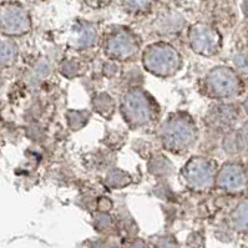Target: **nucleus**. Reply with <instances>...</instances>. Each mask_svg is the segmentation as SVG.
<instances>
[{
	"mask_svg": "<svg viewBox=\"0 0 248 248\" xmlns=\"http://www.w3.org/2000/svg\"><path fill=\"white\" fill-rule=\"evenodd\" d=\"M30 29L27 12L19 5H4L1 9V30L5 35H23Z\"/></svg>",
	"mask_w": 248,
	"mask_h": 248,
	"instance_id": "6e6552de",
	"label": "nucleus"
},
{
	"mask_svg": "<svg viewBox=\"0 0 248 248\" xmlns=\"http://www.w3.org/2000/svg\"><path fill=\"white\" fill-rule=\"evenodd\" d=\"M96 31L90 25H82L79 29V36L76 38V47H89L95 44Z\"/></svg>",
	"mask_w": 248,
	"mask_h": 248,
	"instance_id": "9b49d317",
	"label": "nucleus"
},
{
	"mask_svg": "<svg viewBox=\"0 0 248 248\" xmlns=\"http://www.w3.org/2000/svg\"><path fill=\"white\" fill-rule=\"evenodd\" d=\"M139 47V40L132 32L120 30L108 36L105 44V53L115 62H126L138 54Z\"/></svg>",
	"mask_w": 248,
	"mask_h": 248,
	"instance_id": "423d86ee",
	"label": "nucleus"
},
{
	"mask_svg": "<svg viewBox=\"0 0 248 248\" xmlns=\"http://www.w3.org/2000/svg\"><path fill=\"white\" fill-rule=\"evenodd\" d=\"M238 82L236 74L225 66H217L212 69L204 80L207 93L217 100L234 96L238 91Z\"/></svg>",
	"mask_w": 248,
	"mask_h": 248,
	"instance_id": "39448f33",
	"label": "nucleus"
},
{
	"mask_svg": "<svg viewBox=\"0 0 248 248\" xmlns=\"http://www.w3.org/2000/svg\"><path fill=\"white\" fill-rule=\"evenodd\" d=\"M142 64L149 73L160 78H169L181 69L182 60L175 47L165 43H156L143 51Z\"/></svg>",
	"mask_w": 248,
	"mask_h": 248,
	"instance_id": "7ed1b4c3",
	"label": "nucleus"
},
{
	"mask_svg": "<svg viewBox=\"0 0 248 248\" xmlns=\"http://www.w3.org/2000/svg\"><path fill=\"white\" fill-rule=\"evenodd\" d=\"M85 1L88 5L93 6V8H101V6L106 5L110 0H85Z\"/></svg>",
	"mask_w": 248,
	"mask_h": 248,
	"instance_id": "dca6fc26",
	"label": "nucleus"
},
{
	"mask_svg": "<svg viewBox=\"0 0 248 248\" xmlns=\"http://www.w3.org/2000/svg\"><path fill=\"white\" fill-rule=\"evenodd\" d=\"M93 108L101 115L111 114L114 111V101L108 93H100L93 99Z\"/></svg>",
	"mask_w": 248,
	"mask_h": 248,
	"instance_id": "f8f14e48",
	"label": "nucleus"
},
{
	"mask_svg": "<svg viewBox=\"0 0 248 248\" xmlns=\"http://www.w3.org/2000/svg\"><path fill=\"white\" fill-rule=\"evenodd\" d=\"M89 119L86 111H69L67 114V121L73 126V124H79V127L84 126Z\"/></svg>",
	"mask_w": 248,
	"mask_h": 248,
	"instance_id": "4468645a",
	"label": "nucleus"
},
{
	"mask_svg": "<svg viewBox=\"0 0 248 248\" xmlns=\"http://www.w3.org/2000/svg\"><path fill=\"white\" fill-rule=\"evenodd\" d=\"M151 1L152 0H125V4L127 9L139 13L146 10L151 5Z\"/></svg>",
	"mask_w": 248,
	"mask_h": 248,
	"instance_id": "2eb2a0df",
	"label": "nucleus"
},
{
	"mask_svg": "<svg viewBox=\"0 0 248 248\" xmlns=\"http://www.w3.org/2000/svg\"><path fill=\"white\" fill-rule=\"evenodd\" d=\"M1 67H9L15 64L18 59V47L12 40L1 41Z\"/></svg>",
	"mask_w": 248,
	"mask_h": 248,
	"instance_id": "9d476101",
	"label": "nucleus"
},
{
	"mask_svg": "<svg viewBox=\"0 0 248 248\" xmlns=\"http://www.w3.org/2000/svg\"><path fill=\"white\" fill-rule=\"evenodd\" d=\"M108 184H110L111 186L124 187L127 184H130V176L126 175L124 171L114 170V171H111L110 177H108Z\"/></svg>",
	"mask_w": 248,
	"mask_h": 248,
	"instance_id": "ddd939ff",
	"label": "nucleus"
},
{
	"mask_svg": "<svg viewBox=\"0 0 248 248\" xmlns=\"http://www.w3.org/2000/svg\"><path fill=\"white\" fill-rule=\"evenodd\" d=\"M188 41L196 54L203 56L216 55L221 47V36L206 24H197L188 32Z\"/></svg>",
	"mask_w": 248,
	"mask_h": 248,
	"instance_id": "0eeeda50",
	"label": "nucleus"
},
{
	"mask_svg": "<svg viewBox=\"0 0 248 248\" xmlns=\"http://www.w3.org/2000/svg\"><path fill=\"white\" fill-rule=\"evenodd\" d=\"M156 106L146 91L132 89L121 99V114L126 124L132 127H143L156 119Z\"/></svg>",
	"mask_w": 248,
	"mask_h": 248,
	"instance_id": "f03ea898",
	"label": "nucleus"
},
{
	"mask_svg": "<svg viewBox=\"0 0 248 248\" xmlns=\"http://www.w3.org/2000/svg\"><path fill=\"white\" fill-rule=\"evenodd\" d=\"M218 170L212 161L202 156H193L182 169V176L190 188L199 192L210 190L216 184Z\"/></svg>",
	"mask_w": 248,
	"mask_h": 248,
	"instance_id": "20e7f679",
	"label": "nucleus"
},
{
	"mask_svg": "<svg viewBox=\"0 0 248 248\" xmlns=\"http://www.w3.org/2000/svg\"><path fill=\"white\" fill-rule=\"evenodd\" d=\"M216 185L222 190L234 192L243 185V175L241 167L233 164H227L218 170Z\"/></svg>",
	"mask_w": 248,
	"mask_h": 248,
	"instance_id": "1a4fd4ad",
	"label": "nucleus"
},
{
	"mask_svg": "<svg viewBox=\"0 0 248 248\" xmlns=\"http://www.w3.org/2000/svg\"><path fill=\"white\" fill-rule=\"evenodd\" d=\"M199 138V129L190 115L176 112L171 115L160 127V140L167 151L186 154Z\"/></svg>",
	"mask_w": 248,
	"mask_h": 248,
	"instance_id": "f257e3e1",
	"label": "nucleus"
}]
</instances>
